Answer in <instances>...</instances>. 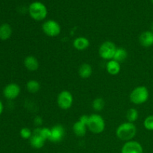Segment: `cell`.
I'll return each mask as SVG.
<instances>
[{"mask_svg":"<svg viewBox=\"0 0 153 153\" xmlns=\"http://www.w3.org/2000/svg\"><path fill=\"white\" fill-rule=\"evenodd\" d=\"M137 127L134 123L126 121L120 124L116 129V136L123 141L132 140L137 134Z\"/></svg>","mask_w":153,"mask_h":153,"instance_id":"6da1fadb","label":"cell"},{"mask_svg":"<svg viewBox=\"0 0 153 153\" xmlns=\"http://www.w3.org/2000/svg\"><path fill=\"white\" fill-rule=\"evenodd\" d=\"M28 13L34 20L43 21L46 19L48 15L46 6L41 1H33L28 6Z\"/></svg>","mask_w":153,"mask_h":153,"instance_id":"7a4b0ae2","label":"cell"},{"mask_svg":"<svg viewBox=\"0 0 153 153\" xmlns=\"http://www.w3.org/2000/svg\"><path fill=\"white\" fill-rule=\"evenodd\" d=\"M87 126L88 129L93 134H101L105 129V121L103 117L99 114H92L89 115Z\"/></svg>","mask_w":153,"mask_h":153,"instance_id":"3957f363","label":"cell"},{"mask_svg":"<svg viewBox=\"0 0 153 153\" xmlns=\"http://www.w3.org/2000/svg\"><path fill=\"white\" fill-rule=\"evenodd\" d=\"M149 97V90L145 86H137L131 91L129 100L131 103L136 105H143L148 101Z\"/></svg>","mask_w":153,"mask_h":153,"instance_id":"277c9868","label":"cell"},{"mask_svg":"<svg viewBox=\"0 0 153 153\" xmlns=\"http://www.w3.org/2000/svg\"><path fill=\"white\" fill-rule=\"evenodd\" d=\"M117 46L111 40L105 41L100 45L99 48V55L103 60L108 61L112 60L117 50Z\"/></svg>","mask_w":153,"mask_h":153,"instance_id":"5b68a950","label":"cell"},{"mask_svg":"<svg viewBox=\"0 0 153 153\" xmlns=\"http://www.w3.org/2000/svg\"><path fill=\"white\" fill-rule=\"evenodd\" d=\"M42 31L47 37H58L61 32V27L57 21L54 19H47L42 24Z\"/></svg>","mask_w":153,"mask_h":153,"instance_id":"8992f818","label":"cell"},{"mask_svg":"<svg viewBox=\"0 0 153 153\" xmlns=\"http://www.w3.org/2000/svg\"><path fill=\"white\" fill-rule=\"evenodd\" d=\"M73 96L70 91L64 90L61 91L57 97V104L62 110H69L73 106Z\"/></svg>","mask_w":153,"mask_h":153,"instance_id":"52a82bcc","label":"cell"},{"mask_svg":"<svg viewBox=\"0 0 153 153\" xmlns=\"http://www.w3.org/2000/svg\"><path fill=\"white\" fill-rule=\"evenodd\" d=\"M21 92V88L16 83H9L3 89V95L4 98L9 100H13L17 98Z\"/></svg>","mask_w":153,"mask_h":153,"instance_id":"ba28073f","label":"cell"},{"mask_svg":"<svg viewBox=\"0 0 153 153\" xmlns=\"http://www.w3.org/2000/svg\"><path fill=\"white\" fill-rule=\"evenodd\" d=\"M65 128L61 124H56L51 128V136L49 141L54 143H58L62 141L65 136Z\"/></svg>","mask_w":153,"mask_h":153,"instance_id":"9c48e42d","label":"cell"},{"mask_svg":"<svg viewBox=\"0 0 153 153\" xmlns=\"http://www.w3.org/2000/svg\"><path fill=\"white\" fill-rule=\"evenodd\" d=\"M121 153H143L142 145L137 140L125 142L121 149Z\"/></svg>","mask_w":153,"mask_h":153,"instance_id":"30bf717a","label":"cell"},{"mask_svg":"<svg viewBox=\"0 0 153 153\" xmlns=\"http://www.w3.org/2000/svg\"><path fill=\"white\" fill-rule=\"evenodd\" d=\"M46 141V140L44 137H43V136L40 134V132L38 131V128L37 127L33 131L32 136L29 139V143L31 146L35 149H40L44 146Z\"/></svg>","mask_w":153,"mask_h":153,"instance_id":"8fae6325","label":"cell"},{"mask_svg":"<svg viewBox=\"0 0 153 153\" xmlns=\"http://www.w3.org/2000/svg\"><path fill=\"white\" fill-rule=\"evenodd\" d=\"M23 65L27 70L30 72H35L37 71L40 67V64L34 55H28L24 58Z\"/></svg>","mask_w":153,"mask_h":153,"instance_id":"7c38bea8","label":"cell"},{"mask_svg":"<svg viewBox=\"0 0 153 153\" xmlns=\"http://www.w3.org/2000/svg\"><path fill=\"white\" fill-rule=\"evenodd\" d=\"M139 43L143 47L149 48L153 46V31H145L139 36Z\"/></svg>","mask_w":153,"mask_h":153,"instance_id":"4fadbf2b","label":"cell"},{"mask_svg":"<svg viewBox=\"0 0 153 153\" xmlns=\"http://www.w3.org/2000/svg\"><path fill=\"white\" fill-rule=\"evenodd\" d=\"M73 46L76 50L84 51L90 46V40L83 36L77 37L73 40Z\"/></svg>","mask_w":153,"mask_h":153,"instance_id":"5bb4252c","label":"cell"},{"mask_svg":"<svg viewBox=\"0 0 153 153\" xmlns=\"http://www.w3.org/2000/svg\"><path fill=\"white\" fill-rule=\"evenodd\" d=\"M88 130V126H87V124L84 123H82L79 120L78 121H76V123H74V124L73 126V133H74V134L76 137H85L86 135Z\"/></svg>","mask_w":153,"mask_h":153,"instance_id":"9a60e30c","label":"cell"},{"mask_svg":"<svg viewBox=\"0 0 153 153\" xmlns=\"http://www.w3.org/2000/svg\"><path fill=\"white\" fill-rule=\"evenodd\" d=\"M105 68L106 71L108 74L111 75V76H116V75L119 74V73L120 72V63L114 59L110 60V61H107V63H106Z\"/></svg>","mask_w":153,"mask_h":153,"instance_id":"2e32d148","label":"cell"},{"mask_svg":"<svg viewBox=\"0 0 153 153\" xmlns=\"http://www.w3.org/2000/svg\"><path fill=\"white\" fill-rule=\"evenodd\" d=\"M79 75L82 79H89L93 73V68L91 64L88 63H84L81 64L80 67H79Z\"/></svg>","mask_w":153,"mask_h":153,"instance_id":"e0dca14e","label":"cell"},{"mask_svg":"<svg viewBox=\"0 0 153 153\" xmlns=\"http://www.w3.org/2000/svg\"><path fill=\"white\" fill-rule=\"evenodd\" d=\"M12 35V28L8 23H3L0 25V40L5 41Z\"/></svg>","mask_w":153,"mask_h":153,"instance_id":"ac0fdd59","label":"cell"},{"mask_svg":"<svg viewBox=\"0 0 153 153\" xmlns=\"http://www.w3.org/2000/svg\"><path fill=\"white\" fill-rule=\"evenodd\" d=\"M127 57H128V52H127L126 49L123 47H117L113 59L118 61L119 63H121L126 61Z\"/></svg>","mask_w":153,"mask_h":153,"instance_id":"d6986e66","label":"cell"},{"mask_svg":"<svg viewBox=\"0 0 153 153\" xmlns=\"http://www.w3.org/2000/svg\"><path fill=\"white\" fill-rule=\"evenodd\" d=\"M25 87H26V90L28 91V92L31 93V94H36L40 90V82L34 79L28 81Z\"/></svg>","mask_w":153,"mask_h":153,"instance_id":"ffe728a7","label":"cell"},{"mask_svg":"<svg viewBox=\"0 0 153 153\" xmlns=\"http://www.w3.org/2000/svg\"><path fill=\"white\" fill-rule=\"evenodd\" d=\"M126 117V119L128 122L134 123V122H136L139 117L138 111L136 108H129L127 111Z\"/></svg>","mask_w":153,"mask_h":153,"instance_id":"44dd1931","label":"cell"},{"mask_svg":"<svg viewBox=\"0 0 153 153\" xmlns=\"http://www.w3.org/2000/svg\"><path fill=\"white\" fill-rule=\"evenodd\" d=\"M105 100L101 97L96 98L92 102L93 109L95 111H102L103 108H105Z\"/></svg>","mask_w":153,"mask_h":153,"instance_id":"7402d4cb","label":"cell"},{"mask_svg":"<svg viewBox=\"0 0 153 153\" xmlns=\"http://www.w3.org/2000/svg\"><path fill=\"white\" fill-rule=\"evenodd\" d=\"M33 134V131H31L28 127H23L19 131V135L24 140H29Z\"/></svg>","mask_w":153,"mask_h":153,"instance_id":"603a6c76","label":"cell"},{"mask_svg":"<svg viewBox=\"0 0 153 153\" xmlns=\"http://www.w3.org/2000/svg\"><path fill=\"white\" fill-rule=\"evenodd\" d=\"M143 126L148 131H153V115H149L145 118Z\"/></svg>","mask_w":153,"mask_h":153,"instance_id":"cb8c5ba5","label":"cell"},{"mask_svg":"<svg viewBox=\"0 0 153 153\" xmlns=\"http://www.w3.org/2000/svg\"><path fill=\"white\" fill-rule=\"evenodd\" d=\"M34 123L37 126V127H40L43 124V118L40 116H37L34 119Z\"/></svg>","mask_w":153,"mask_h":153,"instance_id":"d4e9b609","label":"cell"},{"mask_svg":"<svg viewBox=\"0 0 153 153\" xmlns=\"http://www.w3.org/2000/svg\"><path fill=\"white\" fill-rule=\"evenodd\" d=\"M88 120H89V116L86 114L82 115V116L80 117V118H79V120L82 121V123H84L85 124H88Z\"/></svg>","mask_w":153,"mask_h":153,"instance_id":"484cf974","label":"cell"},{"mask_svg":"<svg viewBox=\"0 0 153 153\" xmlns=\"http://www.w3.org/2000/svg\"><path fill=\"white\" fill-rule=\"evenodd\" d=\"M3 111H4V105L2 102L0 100V115H1V114L3 113Z\"/></svg>","mask_w":153,"mask_h":153,"instance_id":"4316f807","label":"cell"},{"mask_svg":"<svg viewBox=\"0 0 153 153\" xmlns=\"http://www.w3.org/2000/svg\"><path fill=\"white\" fill-rule=\"evenodd\" d=\"M151 31H153V22H152V24H151Z\"/></svg>","mask_w":153,"mask_h":153,"instance_id":"83f0119b","label":"cell"},{"mask_svg":"<svg viewBox=\"0 0 153 153\" xmlns=\"http://www.w3.org/2000/svg\"><path fill=\"white\" fill-rule=\"evenodd\" d=\"M151 1H152V3L153 4V0H151Z\"/></svg>","mask_w":153,"mask_h":153,"instance_id":"f1b7e54d","label":"cell"}]
</instances>
